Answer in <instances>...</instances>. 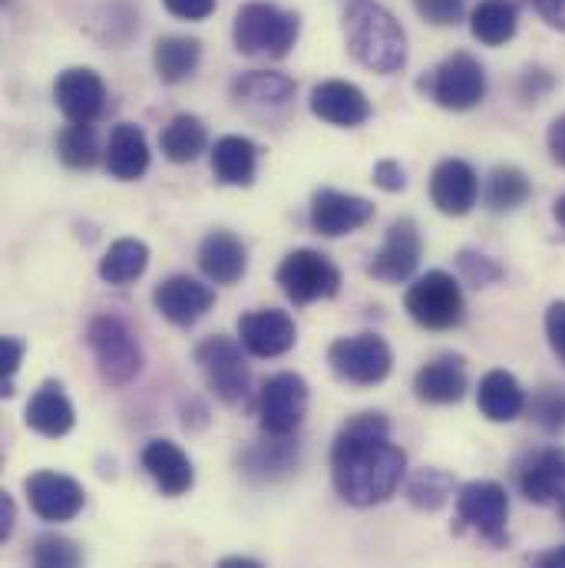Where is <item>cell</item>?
<instances>
[{
    "instance_id": "f1b7e54d",
    "label": "cell",
    "mask_w": 565,
    "mask_h": 568,
    "mask_svg": "<svg viewBox=\"0 0 565 568\" xmlns=\"http://www.w3.org/2000/svg\"><path fill=\"white\" fill-rule=\"evenodd\" d=\"M232 97L245 106L279 110L294 97V80L275 70H249L232 80Z\"/></svg>"
},
{
    "instance_id": "30bf717a",
    "label": "cell",
    "mask_w": 565,
    "mask_h": 568,
    "mask_svg": "<svg viewBox=\"0 0 565 568\" xmlns=\"http://www.w3.org/2000/svg\"><path fill=\"white\" fill-rule=\"evenodd\" d=\"M279 284L291 304L304 307V304L334 297L341 287V272L327 255L314 248H297L284 255V262L279 265Z\"/></svg>"
},
{
    "instance_id": "60d3db41",
    "label": "cell",
    "mask_w": 565,
    "mask_h": 568,
    "mask_svg": "<svg viewBox=\"0 0 565 568\" xmlns=\"http://www.w3.org/2000/svg\"><path fill=\"white\" fill-rule=\"evenodd\" d=\"M553 87H556V80H553V73H549V70H543V67L526 70V73H523V80H519V93H523V100H526V103L543 100Z\"/></svg>"
},
{
    "instance_id": "3957f363",
    "label": "cell",
    "mask_w": 565,
    "mask_h": 568,
    "mask_svg": "<svg viewBox=\"0 0 565 568\" xmlns=\"http://www.w3.org/2000/svg\"><path fill=\"white\" fill-rule=\"evenodd\" d=\"M297 33H301V17L279 3L252 0L235 10L232 40H235V50L245 57L282 60L297 43Z\"/></svg>"
},
{
    "instance_id": "44dd1931",
    "label": "cell",
    "mask_w": 565,
    "mask_h": 568,
    "mask_svg": "<svg viewBox=\"0 0 565 568\" xmlns=\"http://www.w3.org/2000/svg\"><path fill=\"white\" fill-rule=\"evenodd\" d=\"M142 469L149 473V479L155 483V489L162 496H169V499L185 496L195 486L192 459L172 439H152V443H145V449H142Z\"/></svg>"
},
{
    "instance_id": "681fc988",
    "label": "cell",
    "mask_w": 565,
    "mask_h": 568,
    "mask_svg": "<svg viewBox=\"0 0 565 568\" xmlns=\"http://www.w3.org/2000/svg\"><path fill=\"white\" fill-rule=\"evenodd\" d=\"M529 568H565V546H556V549H549V552L536 556Z\"/></svg>"
},
{
    "instance_id": "836d02e7",
    "label": "cell",
    "mask_w": 565,
    "mask_h": 568,
    "mask_svg": "<svg viewBox=\"0 0 565 568\" xmlns=\"http://www.w3.org/2000/svg\"><path fill=\"white\" fill-rule=\"evenodd\" d=\"M483 199L493 212H516L519 205L533 199V182L516 165H496L486 179Z\"/></svg>"
},
{
    "instance_id": "ffe728a7",
    "label": "cell",
    "mask_w": 565,
    "mask_h": 568,
    "mask_svg": "<svg viewBox=\"0 0 565 568\" xmlns=\"http://www.w3.org/2000/svg\"><path fill=\"white\" fill-rule=\"evenodd\" d=\"M311 113L331 126L357 130L371 120L374 110L361 87H354L347 80H324L311 90Z\"/></svg>"
},
{
    "instance_id": "816d5d0a",
    "label": "cell",
    "mask_w": 565,
    "mask_h": 568,
    "mask_svg": "<svg viewBox=\"0 0 565 568\" xmlns=\"http://www.w3.org/2000/svg\"><path fill=\"white\" fill-rule=\"evenodd\" d=\"M553 215H556V222H559V225L565 229V195H559V199H556V209H553Z\"/></svg>"
},
{
    "instance_id": "1f68e13d",
    "label": "cell",
    "mask_w": 565,
    "mask_h": 568,
    "mask_svg": "<svg viewBox=\"0 0 565 568\" xmlns=\"http://www.w3.org/2000/svg\"><path fill=\"white\" fill-rule=\"evenodd\" d=\"M159 145H162V155H165L169 162H175V165H189V162H195V159L205 152V145H209V133H205V126H202V120H199V116H192V113H179V116H172V120L162 126V133H159Z\"/></svg>"
},
{
    "instance_id": "f35d334b",
    "label": "cell",
    "mask_w": 565,
    "mask_h": 568,
    "mask_svg": "<svg viewBox=\"0 0 565 568\" xmlns=\"http://www.w3.org/2000/svg\"><path fill=\"white\" fill-rule=\"evenodd\" d=\"M456 265H460L463 278L470 284H476V287H486V284L503 278V265L496 258H490V255H480V252H460Z\"/></svg>"
},
{
    "instance_id": "ac0fdd59",
    "label": "cell",
    "mask_w": 565,
    "mask_h": 568,
    "mask_svg": "<svg viewBox=\"0 0 565 568\" xmlns=\"http://www.w3.org/2000/svg\"><path fill=\"white\" fill-rule=\"evenodd\" d=\"M239 337L252 357H282L294 347L297 327L287 311L259 307V311H249L239 317Z\"/></svg>"
},
{
    "instance_id": "52a82bcc",
    "label": "cell",
    "mask_w": 565,
    "mask_h": 568,
    "mask_svg": "<svg viewBox=\"0 0 565 568\" xmlns=\"http://www.w3.org/2000/svg\"><path fill=\"white\" fill-rule=\"evenodd\" d=\"M327 364L331 371L357 387H374L391 377L394 371V354L391 344L377 334H354V337H337L327 347Z\"/></svg>"
},
{
    "instance_id": "9a60e30c",
    "label": "cell",
    "mask_w": 565,
    "mask_h": 568,
    "mask_svg": "<svg viewBox=\"0 0 565 568\" xmlns=\"http://www.w3.org/2000/svg\"><path fill=\"white\" fill-rule=\"evenodd\" d=\"M421 252H424V242H421L417 222L414 219H397L387 229V239H384L381 252L367 265V275L384 284L407 282V278H414V272L421 265Z\"/></svg>"
},
{
    "instance_id": "2e32d148",
    "label": "cell",
    "mask_w": 565,
    "mask_h": 568,
    "mask_svg": "<svg viewBox=\"0 0 565 568\" xmlns=\"http://www.w3.org/2000/svg\"><path fill=\"white\" fill-rule=\"evenodd\" d=\"M152 304L169 324L192 327L215 307V287L189 275H172L152 291Z\"/></svg>"
},
{
    "instance_id": "83f0119b",
    "label": "cell",
    "mask_w": 565,
    "mask_h": 568,
    "mask_svg": "<svg viewBox=\"0 0 565 568\" xmlns=\"http://www.w3.org/2000/svg\"><path fill=\"white\" fill-rule=\"evenodd\" d=\"M212 172L222 185H252L259 172V145L245 136H222L212 145Z\"/></svg>"
},
{
    "instance_id": "c3c4849f",
    "label": "cell",
    "mask_w": 565,
    "mask_h": 568,
    "mask_svg": "<svg viewBox=\"0 0 565 568\" xmlns=\"http://www.w3.org/2000/svg\"><path fill=\"white\" fill-rule=\"evenodd\" d=\"M13 523H17V506L7 493H0V539H10Z\"/></svg>"
},
{
    "instance_id": "8fae6325",
    "label": "cell",
    "mask_w": 565,
    "mask_h": 568,
    "mask_svg": "<svg viewBox=\"0 0 565 568\" xmlns=\"http://www.w3.org/2000/svg\"><path fill=\"white\" fill-rule=\"evenodd\" d=\"M307 384L301 374H275L259 394V424L269 436H291L307 414Z\"/></svg>"
},
{
    "instance_id": "484cf974",
    "label": "cell",
    "mask_w": 565,
    "mask_h": 568,
    "mask_svg": "<svg viewBox=\"0 0 565 568\" xmlns=\"http://www.w3.org/2000/svg\"><path fill=\"white\" fill-rule=\"evenodd\" d=\"M149 169V140L137 123L113 126L107 142V172L120 182H137Z\"/></svg>"
},
{
    "instance_id": "e0dca14e",
    "label": "cell",
    "mask_w": 565,
    "mask_h": 568,
    "mask_svg": "<svg viewBox=\"0 0 565 568\" xmlns=\"http://www.w3.org/2000/svg\"><path fill=\"white\" fill-rule=\"evenodd\" d=\"M476 199H480V179L466 159L436 162V169L430 175V202L436 205V212H443L450 219H463L473 212Z\"/></svg>"
},
{
    "instance_id": "4316f807",
    "label": "cell",
    "mask_w": 565,
    "mask_h": 568,
    "mask_svg": "<svg viewBox=\"0 0 565 568\" xmlns=\"http://www.w3.org/2000/svg\"><path fill=\"white\" fill-rule=\"evenodd\" d=\"M269 436V433H265ZM242 473L255 483H275L284 479L297 466V446L287 436H269L242 453Z\"/></svg>"
},
{
    "instance_id": "5b68a950",
    "label": "cell",
    "mask_w": 565,
    "mask_h": 568,
    "mask_svg": "<svg viewBox=\"0 0 565 568\" xmlns=\"http://www.w3.org/2000/svg\"><path fill=\"white\" fill-rule=\"evenodd\" d=\"M195 364L209 384V390L229 404V407H239L249 400V387H252V374H249V364L242 357V344L225 337V334H212L205 337L199 347H195Z\"/></svg>"
},
{
    "instance_id": "d4e9b609",
    "label": "cell",
    "mask_w": 565,
    "mask_h": 568,
    "mask_svg": "<svg viewBox=\"0 0 565 568\" xmlns=\"http://www.w3.org/2000/svg\"><path fill=\"white\" fill-rule=\"evenodd\" d=\"M476 407L490 424H513L516 417L526 414V394L509 371H490L480 381Z\"/></svg>"
},
{
    "instance_id": "6da1fadb",
    "label": "cell",
    "mask_w": 565,
    "mask_h": 568,
    "mask_svg": "<svg viewBox=\"0 0 565 568\" xmlns=\"http://www.w3.org/2000/svg\"><path fill=\"white\" fill-rule=\"evenodd\" d=\"M407 476V453L391 443V420L377 410L354 414L331 446V479L344 503H387Z\"/></svg>"
},
{
    "instance_id": "7bdbcfd3",
    "label": "cell",
    "mask_w": 565,
    "mask_h": 568,
    "mask_svg": "<svg viewBox=\"0 0 565 568\" xmlns=\"http://www.w3.org/2000/svg\"><path fill=\"white\" fill-rule=\"evenodd\" d=\"M23 351H27V344H23L20 337H3V344H0V364H3V394H7V397L13 394V390H10V384H13V374H17L20 361H23Z\"/></svg>"
},
{
    "instance_id": "74e56055",
    "label": "cell",
    "mask_w": 565,
    "mask_h": 568,
    "mask_svg": "<svg viewBox=\"0 0 565 568\" xmlns=\"http://www.w3.org/2000/svg\"><path fill=\"white\" fill-rule=\"evenodd\" d=\"M526 410L546 429H565V394L559 387H539L533 400H526Z\"/></svg>"
},
{
    "instance_id": "9c48e42d",
    "label": "cell",
    "mask_w": 565,
    "mask_h": 568,
    "mask_svg": "<svg viewBox=\"0 0 565 568\" xmlns=\"http://www.w3.org/2000/svg\"><path fill=\"white\" fill-rule=\"evenodd\" d=\"M456 519L460 526L473 529L480 539L493 546H506V523H509V496L493 479H473L456 493Z\"/></svg>"
},
{
    "instance_id": "f907efd6",
    "label": "cell",
    "mask_w": 565,
    "mask_h": 568,
    "mask_svg": "<svg viewBox=\"0 0 565 568\" xmlns=\"http://www.w3.org/2000/svg\"><path fill=\"white\" fill-rule=\"evenodd\" d=\"M219 568H265L262 562H255V559H245V556H229V559H222Z\"/></svg>"
},
{
    "instance_id": "4dcf8cb0",
    "label": "cell",
    "mask_w": 565,
    "mask_h": 568,
    "mask_svg": "<svg viewBox=\"0 0 565 568\" xmlns=\"http://www.w3.org/2000/svg\"><path fill=\"white\" fill-rule=\"evenodd\" d=\"M519 30V7L516 0H480L470 13V33L483 47H503Z\"/></svg>"
},
{
    "instance_id": "f6af8a7d",
    "label": "cell",
    "mask_w": 565,
    "mask_h": 568,
    "mask_svg": "<svg viewBox=\"0 0 565 568\" xmlns=\"http://www.w3.org/2000/svg\"><path fill=\"white\" fill-rule=\"evenodd\" d=\"M162 7L179 20H205L215 13L219 0H162Z\"/></svg>"
},
{
    "instance_id": "7402d4cb",
    "label": "cell",
    "mask_w": 565,
    "mask_h": 568,
    "mask_svg": "<svg viewBox=\"0 0 565 568\" xmlns=\"http://www.w3.org/2000/svg\"><path fill=\"white\" fill-rule=\"evenodd\" d=\"M199 268L212 284H239L249 272V252L242 245V239H235L232 232L219 229L209 232L199 245Z\"/></svg>"
},
{
    "instance_id": "d6986e66",
    "label": "cell",
    "mask_w": 565,
    "mask_h": 568,
    "mask_svg": "<svg viewBox=\"0 0 565 568\" xmlns=\"http://www.w3.org/2000/svg\"><path fill=\"white\" fill-rule=\"evenodd\" d=\"M519 489L529 503L549 506L565 519V449L549 446L519 466Z\"/></svg>"
},
{
    "instance_id": "603a6c76",
    "label": "cell",
    "mask_w": 565,
    "mask_h": 568,
    "mask_svg": "<svg viewBox=\"0 0 565 568\" xmlns=\"http://www.w3.org/2000/svg\"><path fill=\"white\" fill-rule=\"evenodd\" d=\"M414 394L417 400L433 404V407H446L463 400L466 394V367L460 357L453 354H440L430 364H424L414 377Z\"/></svg>"
},
{
    "instance_id": "ba28073f",
    "label": "cell",
    "mask_w": 565,
    "mask_h": 568,
    "mask_svg": "<svg viewBox=\"0 0 565 568\" xmlns=\"http://www.w3.org/2000/svg\"><path fill=\"white\" fill-rule=\"evenodd\" d=\"M407 314L426 331H450L460 327L466 317V301L453 275L446 272H426L407 287Z\"/></svg>"
},
{
    "instance_id": "e575fe53",
    "label": "cell",
    "mask_w": 565,
    "mask_h": 568,
    "mask_svg": "<svg viewBox=\"0 0 565 568\" xmlns=\"http://www.w3.org/2000/svg\"><path fill=\"white\" fill-rule=\"evenodd\" d=\"M57 152H60V162L70 165V169H93L97 159H100L97 130L93 126H83V123H70L57 136Z\"/></svg>"
},
{
    "instance_id": "f546056e",
    "label": "cell",
    "mask_w": 565,
    "mask_h": 568,
    "mask_svg": "<svg viewBox=\"0 0 565 568\" xmlns=\"http://www.w3.org/2000/svg\"><path fill=\"white\" fill-rule=\"evenodd\" d=\"M199 63H202V43L195 37L169 33V37H159L152 47V67H155L162 83L189 80L199 70Z\"/></svg>"
},
{
    "instance_id": "7a4b0ae2",
    "label": "cell",
    "mask_w": 565,
    "mask_h": 568,
    "mask_svg": "<svg viewBox=\"0 0 565 568\" xmlns=\"http://www.w3.org/2000/svg\"><path fill=\"white\" fill-rule=\"evenodd\" d=\"M347 53L371 73H401L407 67V33L401 20L377 0H354L344 10Z\"/></svg>"
},
{
    "instance_id": "ab89813d",
    "label": "cell",
    "mask_w": 565,
    "mask_h": 568,
    "mask_svg": "<svg viewBox=\"0 0 565 568\" xmlns=\"http://www.w3.org/2000/svg\"><path fill=\"white\" fill-rule=\"evenodd\" d=\"M414 10L433 27H456L466 13V0H414Z\"/></svg>"
},
{
    "instance_id": "d590c367",
    "label": "cell",
    "mask_w": 565,
    "mask_h": 568,
    "mask_svg": "<svg viewBox=\"0 0 565 568\" xmlns=\"http://www.w3.org/2000/svg\"><path fill=\"white\" fill-rule=\"evenodd\" d=\"M30 566L33 568H83V552L73 539L47 532L33 542L30 549Z\"/></svg>"
},
{
    "instance_id": "8992f818",
    "label": "cell",
    "mask_w": 565,
    "mask_h": 568,
    "mask_svg": "<svg viewBox=\"0 0 565 568\" xmlns=\"http://www.w3.org/2000/svg\"><path fill=\"white\" fill-rule=\"evenodd\" d=\"M424 93L450 113L476 110L486 100V70L473 53H450L424 83Z\"/></svg>"
},
{
    "instance_id": "8d00e7d4",
    "label": "cell",
    "mask_w": 565,
    "mask_h": 568,
    "mask_svg": "<svg viewBox=\"0 0 565 568\" xmlns=\"http://www.w3.org/2000/svg\"><path fill=\"white\" fill-rule=\"evenodd\" d=\"M450 496H453V476L443 473V469H421L407 483V499L417 509H426V513L440 509Z\"/></svg>"
},
{
    "instance_id": "7dc6e473",
    "label": "cell",
    "mask_w": 565,
    "mask_h": 568,
    "mask_svg": "<svg viewBox=\"0 0 565 568\" xmlns=\"http://www.w3.org/2000/svg\"><path fill=\"white\" fill-rule=\"evenodd\" d=\"M546 142H549L553 159H556L559 165H565V116H559V120L549 126V136H546Z\"/></svg>"
},
{
    "instance_id": "277c9868",
    "label": "cell",
    "mask_w": 565,
    "mask_h": 568,
    "mask_svg": "<svg viewBox=\"0 0 565 568\" xmlns=\"http://www.w3.org/2000/svg\"><path fill=\"white\" fill-rule=\"evenodd\" d=\"M87 344L93 351L97 371L110 387H127L140 377L142 347L130 324L117 314H97L87 324Z\"/></svg>"
},
{
    "instance_id": "d6a6232c",
    "label": "cell",
    "mask_w": 565,
    "mask_h": 568,
    "mask_svg": "<svg viewBox=\"0 0 565 568\" xmlns=\"http://www.w3.org/2000/svg\"><path fill=\"white\" fill-rule=\"evenodd\" d=\"M145 268H149V245L140 239H120L100 258V278L117 287L140 282Z\"/></svg>"
},
{
    "instance_id": "bcb514c9",
    "label": "cell",
    "mask_w": 565,
    "mask_h": 568,
    "mask_svg": "<svg viewBox=\"0 0 565 568\" xmlns=\"http://www.w3.org/2000/svg\"><path fill=\"white\" fill-rule=\"evenodd\" d=\"M526 3L533 7V13H536L546 27L565 33V0H526Z\"/></svg>"
},
{
    "instance_id": "4fadbf2b",
    "label": "cell",
    "mask_w": 565,
    "mask_h": 568,
    "mask_svg": "<svg viewBox=\"0 0 565 568\" xmlns=\"http://www.w3.org/2000/svg\"><path fill=\"white\" fill-rule=\"evenodd\" d=\"M53 100L67 123L93 126L107 110V83L90 67H70L53 83Z\"/></svg>"
},
{
    "instance_id": "b9f144b4",
    "label": "cell",
    "mask_w": 565,
    "mask_h": 568,
    "mask_svg": "<svg viewBox=\"0 0 565 568\" xmlns=\"http://www.w3.org/2000/svg\"><path fill=\"white\" fill-rule=\"evenodd\" d=\"M546 337L553 354L565 364V301H553L546 311Z\"/></svg>"
},
{
    "instance_id": "5bb4252c",
    "label": "cell",
    "mask_w": 565,
    "mask_h": 568,
    "mask_svg": "<svg viewBox=\"0 0 565 568\" xmlns=\"http://www.w3.org/2000/svg\"><path fill=\"white\" fill-rule=\"evenodd\" d=\"M374 219V202L364 195L337 192V189H317L311 195V229L324 239H341L357 229H364Z\"/></svg>"
},
{
    "instance_id": "7c38bea8",
    "label": "cell",
    "mask_w": 565,
    "mask_h": 568,
    "mask_svg": "<svg viewBox=\"0 0 565 568\" xmlns=\"http://www.w3.org/2000/svg\"><path fill=\"white\" fill-rule=\"evenodd\" d=\"M23 489H27L30 509L43 523H70L87 506V489L73 476H67V473L37 469L33 476H27Z\"/></svg>"
},
{
    "instance_id": "ee69618b",
    "label": "cell",
    "mask_w": 565,
    "mask_h": 568,
    "mask_svg": "<svg viewBox=\"0 0 565 568\" xmlns=\"http://www.w3.org/2000/svg\"><path fill=\"white\" fill-rule=\"evenodd\" d=\"M374 182L384 189V192H404L407 189V172L397 159H381L374 165Z\"/></svg>"
},
{
    "instance_id": "cb8c5ba5",
    "label": "cell",
    "mask_w": 565,
    "mask_h": 568,
    "mask_svg": "<svg viewBox=\"0 0 565 568\" xmlns=\"http://www.w3.org/2000/svg\"><path fill=\"white\" fill-rule=\"evenodd\" d=\"M27 426L40 436L60 439L67 436L73 424H77V410L70 404V397L63 394V387L57 381H47L33 390L30 404H27Z\"/></svg>"
}]
</instances>
